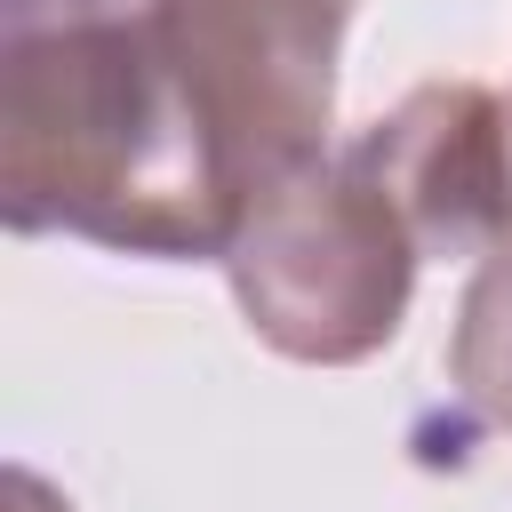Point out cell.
I'll list each match as a JSON object with an SVG mask.
<instances>
[{"label": "cell", "instance_id": "277c9868", "mask_svg": "<svg viewBox=\"0 0 512 512\" xmlns=\"http://www.w3.org/2000/svg\"><path fill=\"white\" fill-rule=\"evenodd\" d=\"M416 256H488L512 240V104L480 80H424L352 144Z\"/></svg>", "mask_w": 512, "mask_h": 512}, {"label": "cell", "instance_id": "6da1fadb", "mask_svg": "<svg viewBox=\"0 0 512 512\" xmlns=\"http://www.w3.org/2000/svg\"><path fill=\"white\" fill-rule=\"evenodd\" d=\"M0 216L112 256H216L240 200L144 8L0 24Z\"/></svg>", "mask_w": 512, "mask_h": 512}, {"label": "cell", "instance_id": "5b68a950", "mask_svg": "<svg viewBox=\"0 0 512 512\" xmlns=\"http://www.w3.org/2000/svg\"><path fill=\"white\" fill-rule=\"evenodd\" d=\"M448 392L480 432H512V240L480 256L448 328Z\"/></svg>", "mask_w": 512, "mask_h": 512}, {"label": "cell", "instance_id": "3957f363", "mask_svg": "<svg viewBox=\"0 0 512 512\" xmlns=\"http://www.w3.org/2000/svg\"><path fill=\"white\" fill-rule=\"evenodd\" d=\"M344 16L352 0H152V32L216 144L240 224L256 200L336 152Z\"/></svg>", "mask_w": 512, "mask_h": 512}, {"label": "cell", "instance_id": "7a4b0ae2", "mask_svg": "<svg viewBox=\"0 0 512 512\" xmlns=\"http://www.w3.org/2000/svg\"><path fill=\"white\" fill-rule=\"evenodd\" d=\"M416 240L392 216V200L360 176V160L336 144L320 168L280 184L248 208V224L224 248V280L240 320L304 368H360L376 360L416 296Z\"/></svg>", "mask_w": 512, "mask_h": 512}]
</instances>
